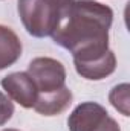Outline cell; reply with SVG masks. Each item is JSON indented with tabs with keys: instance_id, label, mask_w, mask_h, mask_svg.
Listing matches in <instances>:
<instances>
[{
	"instance_id": "obj_11",
	"label": "cell",
	"mask_w": 130,
	"mask_h": 131,
	"mask_svg": "<svg viewBox=\"0 0 130 131\" xmlns=\"http://www.w3.org/2000/svg\"><path fill=\"white\" fill-rule=\"evenodd\" d=\"M2 131H18V130H12V128H8V130H2Z\"/></svg>"
},
{
	"instance_id": "obj_2",
	"label": "cell",
	"mask_w": 130,
	"mask_h": 131,
	"mask_svg": "<svg viewBox=\"0 0 130 131\" xmlns=\"http://www.w3.org/2000/svg\"><path fill=\"white\" fill-rule=\"evenodd\" d=\"M75 0H18V15L29 35L51 37L69 14Z\"/></svg>"
},
{
	"instance_id": "obj_7",
	"label": "cell",
	"mask_w": 130,
	"mask_h": 131,
	"mask_svg": "<svg viewBox=\"0 0 130 131\" xmlns=\"http://www.w3.org/2000/svg\"><path fill=\"white\" fill-rule=\"evenodd\" d=\"M70 104H72V92L66 87L57 93L37 98L34 104V110L43 116H55L63 113Z\"/></svg>"
},
{
	"instance_id": "obj_6",
	"label": "cell",
	"mask_w": 130,
	"mask_h": 131,
	"mask_svg": "<svg viewBox=\"0 0 130 131\" xmlns=\"http://www.w3.org/2000/svg\"><path fill=\"white\" fill-rule=\"evenodd\" d=\"M22 55V41L11 28L0 25V70L17 63Z\"/></svg>"
},
{
	"instance_id": "obj_3",
	"label": "cell",
	"mask_w": 130,
	"mask_h": 131,
	"mask_svg": "<svg viewBox=\"0 0 130 131\" xmlns=\"http://www.w3.org/2000/svg\"><path fill=\"white\" fill-rule=\"evenodd\" d=\"M37 89V98L66 89V69L60 61L49 57L34 58L26 72Z\"/></svg>"
},
{
	"instance_id": "obj_10",
	"label": "cell",
	"mask_w": 130,
	"mask_h": 131,
	"mask_svg": "<svg viewBox=\"0 0 130 131\" xmlns=\"http://www.w3.org/2000/svg\"><path fill=\"white\" fill-rule=\"evenodd\" d=\"M14 114V104L5 93L0 92V127L5 125Z\"/></svg>"
},
{
	"instance_id": "obj_5",
	"label": "cell",
	"mask_w": 130,
	"mask_h": 131,
	"mask_svg": "<svg viewBox=\"0 0 130 131\" xmlns=\"http://www.w3.org/2000/svg\"><path fill=\"white\" fill-rule=\"evenodd\" d=\"M0 84L12 101L25 108H34V104L37 101V89L26 72L11 73L5 76Z\"/></svg>"
},
{
	"instance_id": "obj_8",
	"label": "cell",
	"mask_w": 130,
	"mask_h": 131,
	"mask_svg": "<svg viewBox=\"0 0 130 131\" xmlns=\"http://www.w3.org/2000/svg\"><path fill=\"white\" fill-rule=\"evenodd\" d=\"M115 69H116V58H115V53L112 50H109L107 55H104L99 60L86 63V64L75 66L77 73L86 79H90V81L104 79L106 76L112 75L115 72Z\"/></svg>"
},
{
	"instance_id": "obj_9",
	"label": "cell",
	"mask_w": 130,
	"mask_h": 131,
	"mask_svg": "<svg viewBox=\"0 0 130 131\" xmlns=\"http://www.w3.org/2000/svg\"><path fill=\"white\" fill-rule=\"evenodd\" d=\"M129 84H119L116 87L112 89L110 95H109V101L110 104L123 114V116H129L130 110V98H129Z\"/></svg>"
},
{
	"instance_id": "obj_1",
	"label": "cell",
	"mask_w": 130,
	"mask_h": 131,
	"mask_svg": "<svg viewBox=\"0 0 130 131\" xmlns=\"http://www.w3.org/2000/svg\"><path fill=\"white\" fill-rule=\"evenodd\" d=\"M113 11L94 0H75L69 14L52 34L55 44L67 49L73 64H86L107 55Z\"/></svg>"
},
{
	"instance_id": "obj_4",
	"label": "cell",
	"mask_w": 130,
	"mask_h": 131,
	"mask_svg": "<svg viewBox=\"0 0 130 131\" xmlns=\"http://www.w3.org/2000/svg\"><path fill=\"white\" fill-rule=\"evenodd\" d=\"M69 131H121L118 122L97 102L80 104L67 119Z\"/></svg>"
}]
</instances>
